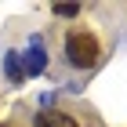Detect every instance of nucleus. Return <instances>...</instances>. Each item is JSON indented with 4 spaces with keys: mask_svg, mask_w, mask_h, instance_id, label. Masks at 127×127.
Listing matches in <instances>:
<instances>
[{
    "mask_svg": "<svg viewBox=\"0 0 127 127\" xmlns=\"http://www.w3.org/2000/svg\"><path fill=\"white\" fill-rule=\"evenodd\" d=\"M102 58V44L95 33H73L65 40V62L73 69H95Z\"/></svg>",
    "mask_w": 127,
    "mask_h": 127,
    "instance_id": "obj_1",
    "label": "nucleus"
},
{
    "mask_svg": "<svg viewBox=\"0 0 127 127\" xmlns=\"http://www.w3.org/2000/svg\"><path fill=\"white\" fill-rule=\"evenodd\" d=\"M22 73H29V76H36V73H44V65H47V51H44V44L40 40H33L29 47H26V55H22Z\"/></svg>",
    "mask_w": 127,
    "mask_h": 127,
    "instance_id": "obj_2",
    "label": "nucleus"
},
{
    "mask_svg": "<svg viewBox=\"0 0 127 127\" xmlns=\"http://www.w3.org/2000/svg\"><path fill=\"white\" fill-rule=\"evenodd\" d=\"M0 127H11V124H0Z\"/></svg>",
    "mask_w": 127,
    "mask_h": 127,
    "instance_id": "obj_6",
    "label": "nucleus"
},
{
    "mask_svg": "<svg viewBox=\"0 0 127 127\" xmlns=\"http://www.w3.org/2000/svg\"><path fill=\"white\" fill-rule=\"evenodd\" d=\"M4 73H11L15 80H22L26 73H22V65H18V55H7V62H4Z\"/></svg>",
    "mask_w": 127,
    "mask_h": 127,
    "instance_id": "obj_4",
    "label": "nucleus"
},
{
    "mask_svg": "<svg viewBox=\"0 0 127 127\" xmlns=\"http://www.w3.org/2000/svg\"><path fill=\"white\" fill-rule=\"evenodd\" d=\"M36 127H76V120L65 113H55V109H44L36 113Z\"/></svg>",
    "mask_w": 127,
    "mask_h": 127,
    "instance_id": "obj_3",
    "label": "nucleus"
},
{
    "mask_svg": "<svg viewBox=\"0 0 127 127\" xmlns=\"http://www.w3.org/2000/svg\"><path fill=\"white\" fill-rule=\"evenodd\" d=\"M55 15H62V18H73V15H80L76 4H55Z\"/></svg>",
    "mask_w": 127,
    "mask_h": 127,
    "instance_id": "obj_5",
    "label": "nucleus"
}]
</instances>
